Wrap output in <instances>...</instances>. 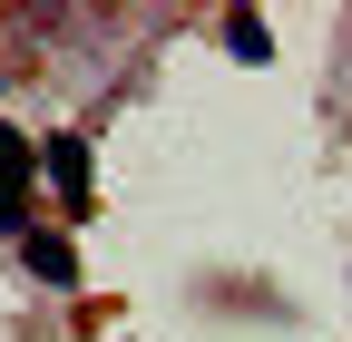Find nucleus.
<instances>
[{
    "instance_id": "nucleus-1",
    "label": "nucleus",
    "mask_w": 352,
    "mask_h": 342,
    "mask_svg": "<svg viewBox=\"0 0 352 342\" xmlns=\"http://www.w3.org/2000/svg\"><path fill=\"white\" fill-rule=\"evenodd\" d=\"M20 264L50 284V293H69V284H78V244H69V235H20Z\"/></svg>"
},
{
    "instance_id": "nucleus-2",
    "label": "nucleus",
    "mask_w": 352,
    "mask_h": 342,
    "mask_svg": "<svg viewBox=\"0 0 352 342\" xmlns=\"http://www.w3.org/2000/svg\"><path fill=\"white\" fill-rule=\"evenodd\" d=\"M39 176H50L69 205H88V147L78 137H50V147H39Z\"/></svg>"
},
{
    "instance_id": "nucleus-3",
    "label": "nucleus",
    "mask_w": 352,
    "mask_h": 342,
    "mask_svg": "<svg viewBox=\"0 0 352 342\" xmlns=\"http://www.w3.org/2000/svg\"><path fill=\"white\" fill-rule=\"evenodd\" d=\"M226 49H235V59H274V39H264L254 10H235V20H226Z\"/></svg>"
},
{
    "instance_id": "nucleus-4",
    "label": "nucleus",
    "mask_w": 352,
    "mask_h": 342,
    "mask_svg": "<svg viewBox=\"0 0 352 342\" xmlns=\"http://www.w3.org/2000/svg\"><path fill=\"white\" fill-rule=\"evenodd\" d=\"M30 235V216H20V186H0V244H20Z\"/></svg>"
}]
</instances>
